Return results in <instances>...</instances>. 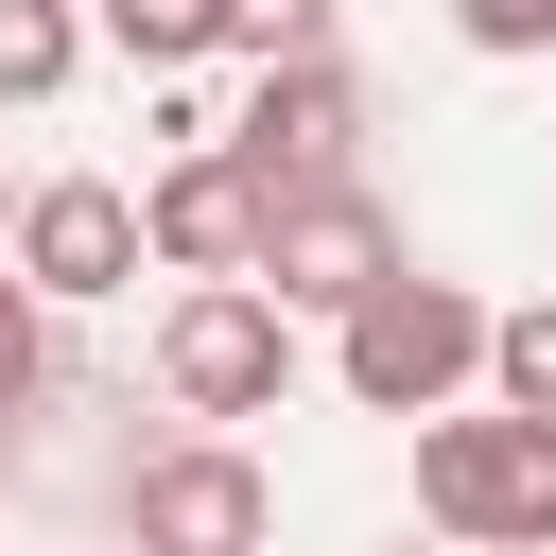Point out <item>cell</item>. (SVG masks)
Instances as JSON below:
<instances>
[{
    "mask_svg": "<svg viewBox=\"0 0 556 556\" xmlns=\"http://www.w3.org/2000/svg\"><path fill=\"white\" fill-rule=\"evenodd\" d=\"M330 382H348L365 417H452V400L486 382V295H469V278H417V261H400V278H382V295H365V313L330 330Z\"/></svg>",
    "mask_w": 556,
    "mask_h": 556,
    "instance_id": "1",
    "label": "cell"
},
{
    "mask_svg": "<svg viewBox=\"0 0 556 556\" xmlns=\"http://www.w3.org/2000/svg\"><path fill=\"white\" fill-rule=\"evenodd\" d=\"M156 400L208 417V434H226V417H278V400H295V313H278L261 278H191V295L156 313Z\"/></svg>",
    "mask_w": 556,
    "mask_h": 556,
    "instance_id": "2",
    "label": "cell"
},
{
    "mask_svg": "<svg viewBox=\"0 0 556 556\" xmlns=\"http://www.w3.org/2000/svg\"><path fill=\"white\" fill-rule=\"evenodd\" d=\"M417 521L452 539V556H504V539H539L556 521V434L539 417H417Z\"/></svg>",
    "mask_w": 556,
    "mask_h": 556,
    "instance_id": "3",
    "label": "cell"
},
{
    "mask_svg": "<svg viewBox=\"0 0 556 556\" xmlns=\"http://www.w3.org/2000/svg\"><path fill=\"white\" fill-rule=\"evenodd\" d=\"M0 278H17L35 313H104V295H139V191H122V174H35L17 226H0Z\"/></svg>",
    "mask_w": 556,
    "mask_h": 556,
    "instance_id": "4",
    "label": "cell"
},
{
    "mask_svg": "<svg viewBox=\"0 0 556 556\" xmlns=\"http://www.w3.org/2000/svg\"><path fill=\"white\" fill-rule=\"evenodd\" d=\"M226 156H243V191H261V208L348 191V156H365V70H348V52L261 70V87H243V122H226Z\"/></svg>",
    "mask_w": 556,
    "mask_h": 556,
    "instance_id": "5",
    "label": "cell"
},
{
    "mask_svg": "<svg viewBox=\"0 0 556 556\" xmlns=\"http://www.w3.org/2000/svg\"><path fill=\"white\" fill-rule=\"evenodd\" d=\"M122 539L139 556H261L278 539V486H261L243 434H174V452L122 469Z\"/></svg>",
    "mask_w": 556,
    "mask_h": 556,
    "instance_id": "6",
    "label": "cell"
},
{
    "mask_svg": "<svg viewBox=\"0 0 556 556\" xmlns=\"http://www.w3.org/2000/svg\"><path fill=\"white\" fill-rule=\"evenodd\" d=\"M243 278H261L278 313H330V330H348V313L400 278V208H382L365 174H348V191H295V208H261V261H243Z\"/></svg>",
    "mask_w": 556,
    "mask_h": 556,
    "instance_id": "7",
    "label": "cell"
},
{
    "mask_svg": "<svg viewBox=\"0 0 556 556\" xmlns=\"http://www.w3.org/2000/svg\"><path fill=\"white\" fill-rule=\"evenodd\" d=\"M139 261H174V278H243V261H261V191H243L226 139H208V156H156V191H139Z\"/></svg>",
    "mask_w": 556,
    "mask_h": 556,
    "instance_id": "8",
    "label": "cell"
},
{
    "mask_svg": "<svg viewBox=\"0 0 556 556\" xmlns=\"http://www.w3.org/2000/svg\"><path fill=\"white\" fill-rule=\"evenodd\" d=\"M70 70H87V17L70 0H0V104H52Z\"/></svg>",
    "mask_w": 556,
    "mask_h": 556,
    "instance_id": "9",
    "label": "cell"
},
{
    "mask_svg": "<svg viewBox=\"0 0 556 556\" xmlns=\"http://www.w3.org/2000/svg\"><path fill=\"white\" fill-rule=\"evenodd\" d=\"M486 400L556 434V295H521V313H486Z\"/></svg>",
    "mask_w": 556,
    "mask_h": 556,
    "instance_id": "10",
    "label": "cell"
},
{
    "mask_svg": "<svg viewBox=\"0 0 556 556\" xmlns=\"http://www.w3.org/2000/svg\"><path fill=\"white\" fill-rule=\"evenodd\" d=\"M104 35H122L139 70H191V52H226V17H208V0H104Z\"/></svg>",
    "mask_w": 556,
    "mask_h": 556,
    "instance_id": "11",
    "label": "cell"
},
{
    "mask_svg": "<svg viewBox=\"0 0 556 556\" xmlns=\"http://www.w3.org/2000/svg\"><path fill=\"white\" fill-rule=\"evenodd\" d=\"M226 17V52L243 70H295V52H330V0H208Z\"/></svg>",
    "mask_w": 556,
    "mask_h": 556,
    "instance_id": "12",
    "label": "cell"
},
{
    "mask_svg": "<svg viewBox=\"0 0 556 556\" xmlns=\"http://www.w3.org/2000/svg\"><path fill=\"white\" fill-rule=\"evenodd\" d=\"M139 139H156V156H208V139H226V104H208L191 70H156V104H139Z\"/></svg>",
    "mask_w": 556,
    "mask_h": 556,
    "instance_id": "13",
    "label": "cell"
},
{
    "mask_svg": "<svg viewBox=\"0 0 556 556\" xmlns=\"http://www.w3.org/2000/svg\"><path fill=\"white\" fill-rule=\"evenodd\" d=\"M35 382H52V313H35V295H17V278H0V417H17V400H35Z\"/></svg>",
    "mask_w": 556,
    "mask_h": 556,
    "instance_id": "14",
    "label": "cell"
},
{
    "mask_svg": "<svg viewBox=\"0 0 556 556\" xmlns=\"http://www.w3.org/2000/svg\"><path fill=\"white\" fill-rule=\"evenodd\" d=\"M469 52H556V0H452Z\"/></svg>",
    "mask_w": 556,
    "mask_h": 556,
    "instance_id": "15",
    "label": "cell"
},
{
    "mask_svg": "<svg viewBox=\"0 0 556 556\" xmlns=\"http://www.w3.org/2000/svg\"><path fill=\"white\" fill-rule=\"evenodd\" d=\"M504 556H556V521H539V539H504Z\"/></svg>",
    "mask_w": 556,
    "mask_h": 556,
    "instance_id": "16",
    "label": "cell"
},
{
    "mask_svg": "<svg viewBox=\"0 0 556 556\" xmlns=\"http://www.w3.org/2000/svg\"><path fill=\"white\" fill-rule=\"evenodd\" d=\"M400 556H452V539H400Z\"/></svg>",
    "mask_w": 556,
    "mask_h": 556,
    "instance_id": "17",
    "label": "cell"
},
{
    "mask_svg": "<svg viewBox=\"0 0 556 556\" xmlns=\"http://www.w3.org/2000/svg\"><path fill=\"white\" fill-rule=\"evenodd\" d=\"M0 226H17V191H0Z\"/></svg>",
    "mask_w": 556,
    "mask_h": 556,
    "instance_id": "18",
    "label": "cell"
}]
</instances>
